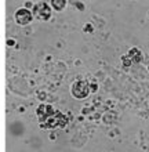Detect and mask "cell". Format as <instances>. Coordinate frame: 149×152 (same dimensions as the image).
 I'll return each instance as SVG.
<instances>
[{"instance_id":"obj_1","label":"cell","mask_w":149,"mask_h":152,"mask_svg":"<svg viewBox=\"0 0 149 152\" xmlns=\"http://www.w3.org/2000/svg\"><path fill=\"white\" fill-rule=\"evenodd\" d=\"M66 122H68L66 116H64L60 111H55L44 122H41L40 126L43 129H57V127H64L65 124H66Z\"/></svg>"},{"instance_id":"obj_2","label":"cell","mask_w":149,"mask_h":152,"mask_svg":"<svg viewBox=\"0 0 149 152\" xmlns=\"http://www.w3.org/2000/svg\"><path fill=\"white\" fill-rule=\"evenodd\" d=\"M35 17H37L39 20L47 21L51 17V8L46 1H39V3L33 4V12Z\"/></svg>"},{"instance_id":"obj_3","label":"cell","mask_w":149,"mask_h":152,"mask_svg":"<svg viewBox=\"0 0 149 152\" xmlns=\"http://www.w3.org/2000/svg\"><path fill=\"white\" fill-rule=\"evenodd\" d=\"M89 94H90V84H87L86 82H83V80H77V82L73 83L72 96L75 97V98L81 100V98H86Z\"/></svg>"},{"instance_id":"obj_4","label":"cell","mask_w":149,"mask_h":152,"mask_svg":"<svg viewBox=\"0 0 149 152\" xmlns=\"http://www.w3.org/2000/svg\"><path fill=\"white\" fill-rule=\"evenodd\" d=\"M14 18L18 25H28L33 20V14L28 8H18L14 14Z\"/></svg>"},{"instance_id":"obj_5","label":"cell","mask_w":149,"mask_h":152,"mask_svg":"<svg viewBox=\"0 0 149 152\" xmlns=\"http://www.w3.org/2000/svg\"><path fill=\"white\" fill-rule=\"evenodd\" d=\"M55 112V109L52 108L51 105H44V104H41L39 108H37L36 113H37V118H39V122H44L49 116H51L52 113Z\"/></svg>"},{"instance_id":"obj_6","label":"cell","mask_w":149,"mask_h":152,"mask_svg":"<svg viewBox=\"0 0 149 152\" xmlns=\"http://www.w3.org/2000/svg\"><path fill=\"white\" fill-rule=\"evenodd\" d=\"M127 57H129L133 62H140V61L142 60V54L138 48H131L129 51V54H127Z\"/></svg>"},{"instance_id":"obj_7","label":"cell","mask_w":149,"mask_h":152,"mask_svg":"<svg viewBox=\"0 0 149 152\" xmlns=\"http://www.w3.org/2000/svg\"><path fill=\"white\" fill-rule=\"evenodd\" d=\"M51 6H52V8H55L57 11H61V10L66 6V1H65V0H52Z\"/></svg>"},{"instance_id":"obj_8","label":"cell","mask_w":149,"mask_h":152,"mask_svg":"<svg viewBox=\"0 0 149 152\" xmlns=\"http://www.w3.org/2000/svg\"><path fill=\"white\" fill-rule=\"evenodd\" d=\"M123 62H124V66H130V65L133 64V61L130 60V58H129V57H127V56H124V57H123Z\"/></svg>"},{"instance_id":"obj_9","label":"cell","mask_w":149,"mask_h":152,"mask_svg":"<svg viewBox=\"0 0 149 152\" xmlns=\"http://www.w3.org/2000/svg\"><path fill=\"white\" fill-rule=\"evenodd\" d=\"M7 44H8V46H14V44H15V42H14L12 39H8L7 40Z\"/></svg>"},{"instance_id":"obj_10","label":"cell","mask_w":149,"mask_h":152,"mask_svg":"<svg viewBox=\"0 0 149 152\" xmlns=\"http://www.w3.org/2000/svg\"><path fill=\"white\" fill-rule=\"evenodd\" d=\"M25 6H26L28 8H31V7H33V3H32V1H26V3H25Z\"/></svg>"}]
</instances>
